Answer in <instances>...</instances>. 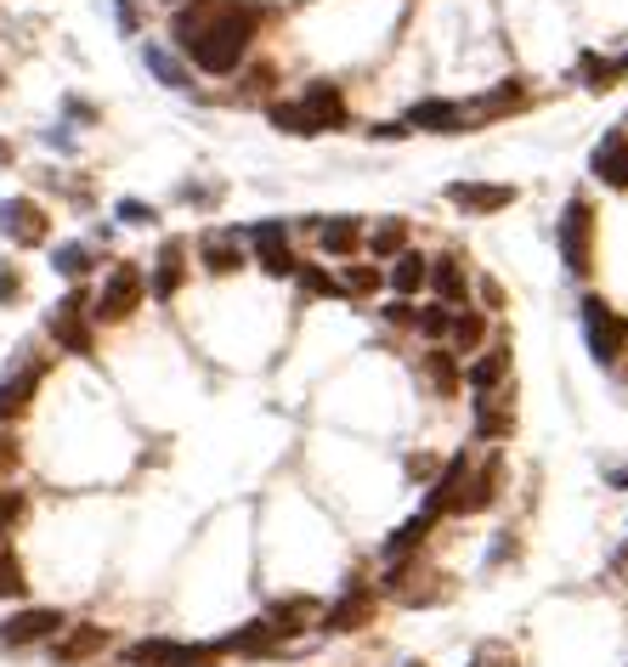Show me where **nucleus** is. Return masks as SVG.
<instances>
[{
  "label": "nucleus",
  "instance_id": "obj_1",
  "mask_svg": "<svg viewBox=\"0 0 628 667\" xmlns=\"http://www.w3.org/2000/svg\"><path fill=\"white\" fill-rule=\"evenodd\" d=\"M255 7H216V0H198L193 12L176 17V46L198 62L205 74H233L249 40H255Z\"/></svg>",
  "mask_w": 628,
  "mask_h": 667
},
{
  "label": "nucleus",
  "instance_id": "obj_2",
  "mask_svg": "<svg viewBox=\"0 0 628 667\" xmlns=\"http://www.w3.org/2000/svg\"><path fill=\"white\" fill-rule=\"evenodd\" d=\"M221 645H182V640H137L125 651V667H216Z\"/></svg>",
  "mask_w": 628,
  "mask_h": 667
},
{
  "label": "nucleus",
  "instance_id": "obj_3",
  "mask_svg": "<svg viewBox=\"0 0 628 667\" xmlns=\"http://www.w3.org/2000/svg\"><path fill=\"white\" fill-rule=\"evenodd\" d=\"M142 289H148V283H142V266H130V260L114 266L108 283H103V294L91 300V317H96V323H125L130 312L142 306Z\"/></svg>",
  "mask_w": 628,
  "mask_h": 667
},
{
  "label": "nucleus",
  "instance_id": "obj_4",
  "mask_svg": "<svg viewBox=\"0 0 628 667\" xmlns=\"http://www.w3.org/2000/svg\"><path fill=\"white\" fill-rule=\"evenodd\" d=\"M555 238H560V260H567V272H589L594 266V215L583 198H572L567 210H560V226H555Z\"/></svg>",
  "mask_w": 628,
  "mask_h": 667
},
{
  "label": "nucleus",
  "instance_id": "obj_5",
  "mask_svg": "<svg viewBox=\"0 0 628 667\" xmlns=\"http://www.w3.org/2000/svg\"><path fill=\"white\" fill-rule=\"evenodd\" d=\"M46 328H51V340H57L62 351L91 356V294H85V289L62 294V300H57V312L46 317Z\"/></svg>",
  "mask_w": 628,
  "mask_h": 667
},
{
  "label": "nucleus",
  "instance_id": "obj_6",
  "mask_svg": "<svg viewBox=\"0 0 628 667\" xmlns=\"http://www.w3.org/2000/svg\"><path fill=\"white\" fill-rule=\"evenodd\" d=\"M583 334H589L594 362H617V356L628 351V323L606 306L601 294H589V300H583Z\"/></svg>",
  "mask_w": 628,
  "mask_h": 667
},
{
  "label": "nucleus",
  "instance_id": "obj_7",
  "mask_svg": "<svg viewBox=\"0 0 628 667\" xmlns=\"http://www.w3.org/2000/svg\"><path fill=\"white\" fill-rule=\"evenodd\" d=\"M69 628L62 622V611H51V606H35V611H18V617H7L0 622V645H40V640H57V633Z\"/></svg>",
  "mask_w": 628,
  "mask_h": 667
},
{
  "label": "nucleus",
  "instance_id": "obj_8",
  "mask_svg": "<svg viewBox=\"0 0 628 667\" xmlns=\"http://www.w3.org/2000/svg\"><path fill=\"white\" fill-rule=\"evenodd\" d=\"M447 204L465 210V215H499V210L515 204V187H504V182H453Z\"/></svg>",
  "mask_w": 628,
  "mask_h": 667
},
{
  "label": "nucleus",
  "instance_id": "obj_9",
  "mask_svg": "<svg viewBox=\"0 0 628 667\" xmlns=\"http://www.w3.org/2000/svg\"><path fill=\"white\" fill-rule=\"evenodd\" d=\"M0 232H7L12 244H46L51 221L35 198H7V204H0Z\"/></svg>",
  "mask_w": 628,
  "mask_h": 667
},
{
  "label": "nucleus",
  "instance_id": "obj_10",
  "mask_svg": "<svg viewBox=\"0 0 628 667\" xmlns=\"http://www.w3.org/2000/svg\"><path fill=\"white\" fill-rule=\"evenodd\" d=\"M249 244H255L260 272H272V278H289L294 272V249H289V226L283 221H260L249 232Z\"/></svg>",
  "mask_w": 628,
  "mask_h": 667
},
{
  "label": "nucleus",
  "instance_id": "obj_11",
  "mask_svg": "<svg viewBox=\"0 0 628 667\" xmlns=\"http://www.w3.org/2000/svg\"><path fill=\"white\" fill-rule=\"evenodd\" d=\"M294 108H301V119H306V137L346 125V96H340L335 85H323V80H317V85H306V96H301Z\"/></svg>",
  "mask_w": 628,
  "mask_h": 667
},
{
  "label": "nucleus",
  "instance_id": "obj_12",
  "mask_svg": "<svg viewBox=\"0 0 628 667\" xmlns=\"http://www.w3.org/2000/svg\"><path fill=\"white\" fill-rule=\"evenodd\" d=\"M515 430V408H510V390L499 385V390H481L476 396V436L481 442H504Z\"/></svg>",
  "mask_w": 628,
  "mask_h": 667
},
{
  "label": "nucleus",
  "instance_id": "obj_13",
  "mask_svg": "<svg viewBox=\"0 0 628 667\" xmlns=\"http://www.w3.org/2000/svg\"><path fill=\"white\" fill-rule=\"evenodd\" d=\"M589 171L601 176L606 187H628V137L623 130H612V137H601V148H594Z\"/></svg>",
  "mask_w": 628,
  "mask_h": 667
},
{
  "label": "nucleus",
  "instance_id": "obj_14",
  "mask_svg": "<svg viewBox=\"0 0 628 667\" xmlns=\"http://www.w3.org/2000/svg\"><path fill=\"white\" fill-rule=\"evenodd\" d=\"M198 260H205V272L226 278V272H239V266H244V249H239L233 232H205V238H198Z\"/></svg>",
  "mask_w": 628,
  "mask_h": 667
},
{
  "label": "nucleus",
  "instance_id": "obj_15",
  "mask_svg": "<svg viewBox=\"0 0 628 667\" xmlns=\"http://www.w3.org/2000/svg\"><path fill=\"white\" fill-rule=\"evenodd\" d=\"M374 617V594L369 588H351L346 599H335V606L323 611V628H335V633H351V628H362Z\"/></svg>",
  "mask_w": 628,
  "mask_h": 667
},
{
  "label": "nucleus",
  "instance_id": "obj_16",
  "mask_svg": "<svg viewBox=\"0 0 628 667\" xmlns=\"http://www.w3.org/2000/svg\"><path fill=\"white\" fill-rule=\"evenodd\" d=\"M425 283L442 294V306H465V294H470V278H465V266H458L453 255L431 260V278H425Z\"/></svg>",
  "mask_w": 628,
  "mask_h": 667
},
{
  "label": "nucleus",
  "instance_id": "obj_17",
  "mask_svg": "<svg viewBox=\"0 0 628 667\" xmlns=\"http://www.w3.org/2000/svg\"><path fill=\"white\" fill-rule=\"evenodd\" d=\"M35 390H40V368H18V374L0 379V424L18 419V413L28 408V396H35Z\"/></svg>",
  "mask_w": 628,
  "mask_h": 667
},
{
  "label": "nucleus",
  "instance_id": "obj_18",
  "mask_svg": "<svg viewBox=\"0 0 628 667\" xmlns=\"http://www.w3.org/2000/svg\"><path fill=\"white\" fill-rule=\"evenodd\" d=\"M504 374H510V346H492L481 362H470V368H465V385L481 396V390H499Z\"/></svg>",
  "mask_w": 628,
  "mask_h": 667
},
{
  "label": "nucleus",
  "instance_id": "obj_19",
  "mask_svg": "<svg viewBox=\"0 0 628 667\" xmlns=\"http://www.w3.org/2000/svg\"><path fill=\"white\" fill-rule=\"evenodd\" d=\"M182 272H187V260H182V244L171 238L159 249V266H153V300H171L182 289Z\"/></svg>",
  "mask_w": 628,
  "mask_h": 667
},
{
  "label": "nucleus",
  "instance_id": "obj_20",
  "mask_svg": "<svg viewBox=\"0 0 628 667\" xmlns=\"http://www.w3.org/2000/svg\"><path fill=\"white\" fill-rule=\"evenodd\" d=\"M362 244H369L374 260H396V255H403V244H408V221H403V215H385Z\"/></svg>",
  "mask_w": 628,
  "mask_h": 667
},
{
  "label": "nucleus",
  "instance_id": "obj_21",
  "mask_svg": "<svg viewBox=\"0 0 628 667\" xmlns=\"http://www.w3.org/2000/svg\"><path fill=\"white\" fill-rule=\"evenodd\" d=\"M447 334H453V346H458V351H481V340H487V317H481V312L470 306V300H465V306L453 312Z\"/></svg>",
  "mask_w": 628,
  "mask_h": 667
},
{
  "label": "nucleus",
  "instance_id": "obj_22",
  "mask_svg": "<svg viewBox=\"0 0 628 667\" xmlns=\"http://www.w3.org/2000/svg\"><path fill=\"white\" fill-rule=\"evenodd\" d=\"M317 244H323V255H351V249L362 244V226H357L351 215H335V221L317 226Z\"/></svg>",
  "mask_w": 628,
  "mask_h": 667
},
{
  "label": "nucleus",
  "instance_id": "obj_23",
  "mask_svg": "<svg viewBox=\"0 0 628 667\" xmlns=\"http://www.w3.org/2000/svg\"><path fill=\"white\" fill-rule=\"evenodd\" d=\"M408 125L414 130H465V108L458 103H419L408 114Z\"/></svg>",
  "mask_w": 628,
  "mask_h": 667
},
{
  "label": "nucleus",
  "instance_id": "obj_24",
  "mask_svg": "<svg viewBox=\"0 0 628 667\" xmlns=\"http://www.w3.org/2000/svg\"><path fill=\"white\" fill-rule=\"evenodd\" d=\"M425 278H431V260H425V255H408V249L396 255V266H391V289L403 294V300H408V294H419V289H425Z\"/></svg>",
  "mask_w": 628,
  "mask_h": 667
},
{
  "label": "nucleus",
  "instance_id": "obj_25",
  "mask_svg": "<svg viewBox=\"0 0 628 667\" xmlns=\"http://www.w3.org/2000/svg\"><path fill=\"white\" fill-rule=\"evenodd\" d=\"M272 640H278L272 622L260 617V622H244V628L233 633V640H221V656H226V651H239V656H260V651H272Z\"/></svg>",
  "mask_w": 628,
  "mask_h": 667
},
{
  "label": "nucleus",
  "instance_id": "obj_26",
  "mask_svg": "<svg viewBox=\"0 0 628 667\" xmlns=\"http://www.w3.org/2000/svg\"><path fill=\"white\" fill-rule=\"evenodd\" d=\"M103 645H108V633H103V628H74V633H62V640L51 645V656H57V662H80V656L103 651Z\"/></svg>",
  "mask_w": 628,
  "mask_h": 667
},
{
  "label": "nucleus",
  "instance_id": "obj_27",
  "mask_svg": "<svg viewBox=\"0 0 628 667\" xmlns=\"http://www.w3.org/2000/svg\"><path fill=\"white\" fill-rule=\"evenodd\" d=\"M317 617V599H283V606H272V633H301L306 622Z\"/></svg>",
  "mask_w": 628,
  "mask_h": 667
},
{
  "label": "nucleus",
  "instance_id": "obj_28",
  "mask_svg": "<svg viewBox=\"0 0 628 667\" xmlns=\"http://www.w3.org/2000/svg\"><path fill=\"white\" fill-rule=\"evenodd\" d=\"M425 531H431V515H414V520H403V526H396V538L385 543V560H403L408 549H419V543H425Z\"/></svg>",
  "mask_w": 628,
  "mask_h": 667
},
{
  "label": "nucleus",
  "instance_id": "obj_29",
  "mask_svg": "<svg viewBox=\"0 0 628 667\" xmlns=\"http://www.w3.org/2000/svg\"><path fill=\"white\" fill-rule=\"evenodd\" d=\"M28 588V577H23V560L7 549V543H0V599H18Z\"/></svg>",
  "mask_w": 628,
  "mask_h": 667
},
{
  "label": "nucleus",
  "instance_id": "obj_30",
  "mask_svg": "<svg viewBox=\"0 0 628 667\" xmlns=\"http://www.w3.org/2000/svg\"><path fill=\"white\" fill-rule=\"evenodd\" d=\"M425 374L437 379V390H442V396H453V385H458V368H453V351H425Z\"/></svg>",
  "mask_w": 628,
  "mask_h": 667
},
{
  "label": "nucleus",
  "instance_id": "obj_31",
  "mask_svg": "<svg viewBox=\"0 0 628 667\" xmlns=\"http://www.w3.org/2000/svg\"><path fill=\"white\" fill-rule=\"evenodd\" d=\"M51 266H57L62 278H85V272H91V249H85V244H62V249L51 255Z\"/></svg>",
  "mask_w": 628,
  "mask_h": 667
},
{
  "label": "nucleus",
  "instance_id": "obj_32",
  "mask_svg": "<svg viewBox=\"0 0 628 667\" xmlns=\"http://www.w3.org/2000/svg\"><path fill=\"white\" fill-rule=\"evenodd\" d=\"M521 85L510 80V85H499V91H492V96H481V108H476V119H492V114H504V108H521Z\"/></svg>",
  "mask_w": 628,
  "mask_h": 667
},
{
  "label": "nucleus",
  "instance_id": "obj_33",
  "mask_svg": "<svg viewBox=\"0 0 628 667\" xmlns=\"http://www.w3.org/2000/svg\"><path fill=\"white\" fill-rule=\"evenodd\" d=\"M148 69H153L164 85H187V69H182L171 51H159V46H148Z\"/></svg>",
  "mask_w": 628,
  "mask_h": 667
},
{
  "label": "nucleus",
  "instance_id": "obj_34",
  "mask_svg": "<svg viewBox=\"0 0 628 667\" xmlns=\"http://www.w3.org/2000/svg\"><path fill=\"white\" fill-rule=\"evenodd\" d=\"M380 289V272H374V266H346V278H340V294H374Z\"/></svg>",
  "mask_w": 628,
  "mask_h": 667
},
{
  "label": "nucleus",
  "instance_id": "obj_35",
  "mask_svg": "<svg viewBox=\"0 0 628 667\" xmlns=\"http://www.w3.org/2000/svg\"><path fill=\"white\" fill-rule=\"evenodd\" d=\"M583 74H589V85H594V91H606V85H617V74H623V69H617V62H601V57H583Z\"/></svg>",
  "mask_w": 628,
  "mask_h": 667
},
{
  "label": "nucleus",
  "instance_id": "obj_36",
  "mask_svg": "<svg viewBox=\"0 0 628 667\" xmlns=\"http://www.w3.org/2000/svg\"><path fill=\"white\" fill-rule=\"evenodd\" d=\"M301 289L306 294H340V283L323 272V266H301Z\"/></svg>",
  "mask_w": 628,
  "mask_h": 667
},
{
  "label": "nucleus",
  "instance_id": "obj_37",
  "mask_svg": "<svg viewBox=\"0 0 628 667\" xmlns=\"http://www.w3.org/2000/svg\"><path fill=\"white\" fill-rule=\"evenodd\" d=\"M23 294V272L12 260H0V306H12V300Z\"/></svg>",
  "mask_w": 628,
  "mask_h": 667
},
{
  "label": "nucleus",
  "instance_id": "obj_38",
  "mask_svg": "<svg viewBox=\"0 0 628 667\" xmlns=\"http://www.w3.org/2000/svg\"><path fill=\"white\" fill-rule=\"evenodd\" d=\"M447 323H453V312H447V306H431V312H419V328L431 334V340H442V334H447Z\"/></svg>",
  "mask_w": 628,
  "mask_h": 667
},
{
  "label": "nucleus",
  "instance_id": "obj_39",
  "mask_svg": "<svg viewBox=\"0 0 628 667\" xmlns=\"http://www.w3.org/2000/svg\"><path fill=\"white\" fill-rule=\"evenodd\" d=\"M470 667H515V656H510L504 645H481V651L470 656Z\"/></svg>",
  "mask_w": 628,
  "mask_h": 667
},
{
  "label": "nucleus",
  "instance_id": "obj_40",
  "mask_svg": "<svg viewBox=\"0 0 628 667\" xmlns=\"http://www.w3.org/2000/svg\"><path fill=\"white\" fill-rule=\"evenodd\" d=\"M119 221L142 226V221H153V210H148V204H137V198H125V204H119Z\"/></svg>",
  "mask_w": 628,
  "mask_h": 667
},
{
  "label": "nucleus",
  "instance_id": "obj_41",
  "mask_svg": "<svg viewBox=\"0 0 628 667\" xmlns=\"http://www.w3.org/2000/svg\"><path fill=\"white\" fill-rule=\"evenodd\" d=\"M481 300H487V306H481V312H499V306H504V289H499V283H492V278H481Z\"/></svg>",
  "mask_w": 628,
  "mask_h": 667
},
{
  "label": "nucleus",
  "instance_id": "obj_42",
  "mask_svg": "<svg viewBox=\"0 0 628 667\" xmlns=\"http://www.w3.org/2000/svg\"><path fill=\"white\" fill-rule=\"evenodd\" d=\"M7 470H18V442L0 436V476H7Z\"/></svg>",
  "mask_w": 628,
  "mask_h": 667
},
{
  "label": "nucleus",
  "instance_id": "obj_43",
  "mask_svg": "<svg viewBox=\"0 0 628 667\" xmlns=\"http://www.w3.org/2000/svg\"><path fill=\"white\" fill-rule=\"evenodd\" d=\"M391 323H419V312H408V300H396V306H385Z\"/></svg>",
  "mask_w": 628,
  "mask_h": 667
},
{
  "label": "nucleus",
  "instance_id": "obj_44",
  "mask_svg": "<svg viewBox=\"0 0 628 667\" xmlns=\"http://www.w3.org/2000/svg\"><path fill=\"white\" fill-rule=\"evenodd\" d=\"M119 23H125V28H137V0H119Z\"/></svg>",
  "mask_w": 628,
  "mask_h": 667
},
{
  "label": "nucleus",
  "instance_id": "obj_45",
  "mask_svg": "<svg viewBox=\"0 0 628 667\" xmlns=\"http://www.w3.org/2000/svg\"><path fill=\"white\" fill-rule=\"evenodd\" d=\"M606 481H612V487H623V492H628V464H623V470H606Z\"/></svg>",
  "mask_w": 628,
  "mask_h": 667
},
{
  "label": "nucleus",
  "instance_id": "obj_46",
  "mask_svg": "<svg viewBox=\"0 0 628 667\" xmlns=\"http://www.w3.org/2000/svg\"><path fill=\"white\" fill-rule=\"evenodd\" d=\"M7 159H12V148H7V142H0V164H7Z\"/></svg>",
  "mask_w": 628,
  "mask_h": 667
},
{
  "label": "nucleus",
  "instance_id": "obj_47",
  "mask_svg": "<svg viewBox=\"0 0 628 667\" xmlns=\"http://www.w3.org/2000/svg\"><path fill=\"white\" fill-rule=\"evenodd\" d=\"M171 7H187V0H171Z\"/></svg>",
  "mask_w": 628,
  "mask_h": 667
},
{
  "label": "nucleus",
  "instance_id": "obj_48",
  "mask_svg": "<svg viewBox=\"0 0 628 667\" xmlns=\"http://www.w3.org/2000/svg\"><path fill=\"white\" fill-rule=\"evenodd\" d=\"M623 125H628V119H623ZM623 137H628V130H623Z\"/></svg>",
  "mask_w": 628,
  "mask_h": 667
},
{
  "label": "nucleus",
  "instance_id": "obj_49",
  "mask_svg": "<svg viewBox=\"0 0 628 667\" xmlns=\"http://www.w3.org/2000/svg\"><path fill=\"white\" fill-rule=\"evenodd\" d=\"M0 543H7V538H0Z\"/></svg>",
  "mask_w": 628,
  "mask_h": 667
}]
</instances>
